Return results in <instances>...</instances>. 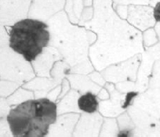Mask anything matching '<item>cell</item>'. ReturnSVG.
I'll return each instance as SVG.
<instances>
[{
	"mask_svg": "<svg viewBox=\"0 0 160 137\" xmlns=\"http://www.w3.org/2000/svg\"><path fill=\"white\" fill-rule=\"evenodd\" d=\"M50 38L47 24L38 20L24 19L12 26L10 46L31 62L42 53L43 49L48 46Z\"/></svg>",
	"mask_w": 160,
	"mask_h": 137,
	"instance_id": "7a4b0ae2",
	"label": "cell"
},
{
	"mask_svg": "<svg viewBox=\"0 0 160 137\" xmlns=\"http://www.w3.org/2000/svg\"><path fill=\"white\" fill-rule=\"evenodd\" d=\"M7 121L13 136L43 137L57 120V105L47 98L28 100L11 109Z\"/></svg>",
	"mask_w": 160,
	"mask_h": 137,
	"instance_id": "6da1fadb",
	"label": "cell"
},
{
	"mask_svg": "<svg viewBox=\"0 0 160 137\" xmlns=\"http://www.w3.org/2000/svg\"><path fill=\"white\" fill-rule=\"evenodd\" d=\"M78 106L80 110L88 114L94 113L98 108V101L93 93L88 92L80 96L78 100Z\"/></svg>",
	"mask_w": 160,
	"mask_h": 137,
	"instance_id": "3957f363",
	"label": "cell"
},
{
	"mask_svg": "<svg viewBox=\"0 0 160 137\" xmlns=\"http://www.w3.org/2000/svg\"><path fill=\"white\" fill-rule=\"evenodd\" d=\"M154 18L157 22L160 23V2H157L154 8V13H153Z\"/></svg>",
	"mask_w": 160,
	"mask_h": 137,
	"instance_id": "277c9868",
	"label": "cell"
}]
</instances>
